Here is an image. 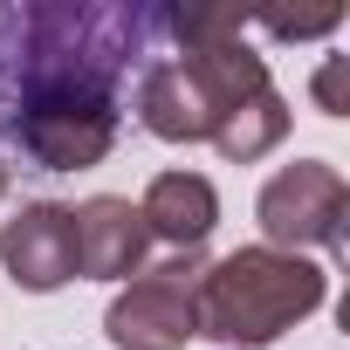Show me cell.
Listing matches in <instances>:
<instances>
[{
    "label": "cell",
    "instance_id": "11",
    "mask_svg": "<svg viewBox=\"0 0 350 350\" xmlns=\"http://www.w3.org/2000/svg\"><path fill=\"white\" fill-rule=\"evenodd\" d=\"M0 193H8V165H0Z\"/></svg>",
    "mask_w": 350,
    "mask_h": 350
},
{
    "label": "cell",
    "instance_id": "4",
    "mask_svg": "<svg viewBox=\"0 0 350 350\" xmlns=\"http://www.w3.org/2000/svg\"><path fill=\"white\" fill-rule=\"evenodd\" d=\"M200 254H172L144 275H131V288L110 302L103 336L117 350H186L200 336Z\"/></svg>",
    "mask_w": 350,
    "mask_h": 350
},
{
    "label": "cell",
    "instance_id": "6",
    "mask_svg": "<svg viewBox=\"0 0 350 350\" xmlns=\"http://www.w3.org/2000/svg\"><path fill=\"white\" fill-rule=\"evenodd\" d=\"M0 261H8L14 288H28V295H49V288H62V282L76 275V234H69V206H55V200H35V206H21L8 227H0Z\"/></svg>",
    "mask_w": 350,
    "mask_h": 350
},
{
    "label": "cell",
    "instance_id": "8",
    "mask_svg": "<svg viewBox=\"0 0 350 350\" xmlns=\"http://www.w3.org/2000/svg\"><path fill=\"white\" fill-rule=\"evenodd\" d=\"M137 213H144V234L172 241L179 254H200L213 220H220V193H213V179H200V172H158L144 186V200H137Z\"/></svg>",
    "mask_w": 350,
    "mask_h": 350
},
{
    "label": "cell",
    "instance_id": "1",
    "mask_svg": "<svg viewBox=\"0 0 350 350\" xmlns=\"http://www.w3.org/2000/svg\"><path fill=\"white\" fill-rule=\"evenodd\" d=\"M158 55V8L124 0H0V151L28 172L110 158L124 96Z\"/></svg>",
    "mask_w": 350,
    "mask_h": 350
},
{
    "label": "cell",
    "instance_id": "9",
    "mask_svg": "<svg viewBox=\"0 0 350 350\" xmlns=\"http://www.w3.org/2000/svg\"><path fill=\"white\" fill-rule=\"evenodd\" d=\"M336 21H343L336 8H323V14H268V28H275L282 42H295V35H329Z\"/></svg>",
    "mask_w": 350,
    "mask_h": 350
},
{
    "label": "cell",
    "instance_id": "5",
    "mask_svg": "<svg viewBox=\"0 0 350 350\" xmlns=\"http://www.w3.org/2000/svg\"><path fill=\"white\" fill-rule=\"evenodd\" d=\"M343 213H350V186H343V172L323 165V158L282 165L261 186V200H254V220H261L268 247H282V254L343 247Z\"/></svg>",
    "mask_w": 350,
    "mask_h": 350
},
{
    "label": "cell",
    "instance_id": "3",
    "mask_svg": "<svg viewBox=\"0 0 350 350\" xmlns=\"http://www.w3.org/2000/svg\"><path fill=\"white\" fill-rule=\"evenodd\" d=\"M329 275L309 254L282 247H234L227 261H206L200 275V336L227 350H261L282 329H295L309 309H323Z\"/></svg>",
    "mask_w": 350,
    "mask_h": 350
},
{
    "label": "cell",
    "instance_id": "7",
    "mask_svg": "<svg viewBox=\"0 0 350 350\" xmlns=\"http://www.w3.org/2000/svg\"><path fill=\"white\" fill-rule=\"evenodd\" d=\"M69 234H76V275H90V282L137 275L144 268V247H151L144 213L131 200H117V193H96V200L69 206Z\"/></svg>",
    "mask_w": 350,
    "mask_h": 350
},
{
    "label": "cell",
    "instance_id": "2",
    "mask_svg": "<svg viewBox=\"0 0 350 350\" xmlns=\"http://www.w3.org/2000/svg\"><path fill=\"white\" fill-rule=\"evenodd\" d=\"M241 28H247L241 8H158V35L179 42L172 62L186 69L200 96L206 144L234 165H254L288 137V103L268 83V62L241 42Z\"/></svg>",
    "mask_w": 350,
    "mask_h": 350
},
{
    "label": "cell",
    "instance_id": "10",
    "mask_svg": "<svg viewBox=\"0 0 350 350\" xmlns=\"http://www.w3.org/2000/svg\"><path fill=\"white\" fill-rule=\"evenodd\" d=\"M316 103H323L329 117H343V110H350V90H343V55H329V62L316 69Z\"/></svg>",
    "mask_w": 350,
    "mask_h": 350
}]
</instances>
